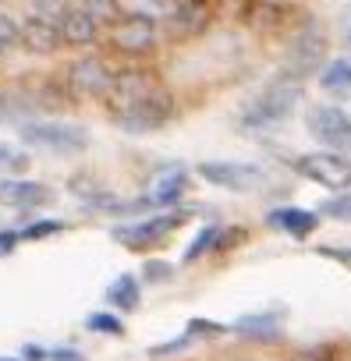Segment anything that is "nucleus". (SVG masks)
<instances>
[{"mask_svg":"<svg viewBox=\"0 0 351 361\" xmlns=\"http://www.w3.org/2000/svg\"><path fill=\"white\" fill-rule=\"evenodd\" d=\"M0 361H22V357H0Z\"/></svg>","mask_w":351,"mask_h":361,"instance_id":"38","label":"nucleus"},{"mask_svg":"<svg viewBox=\"0 0 351 361\" xmlns=\"http://www.w3.org/2000/svg\"><path fill=\"white\" fill-rule=\"evenodd\" d=\"M196 173L206 185L224 188V192H256L266 180V170L259 163H245V159H206L196 166Z\"/></svg>","mask_w":351,"mask_h":361,"instance_id":"9","label":"nucleus"},{"mask_svg":"<svg viewBox=\"0 0 351 361\" xmlns=\"http://www.w3.org/2000/svg\"><path fill=\"white\" fill-rule=\"evenodd\" d=\"M18 142L25 149H40V152H54V156H82L93 145L89 128L71 124V121H57V117H29L18 124Z\"/></svg>","mask_w":351,"mask_h":361,"instance_id":"3","label":"nucleus"},{"mask_svg":"<svg viewBox=\"0 0 351 361\" xmlns=\"http://www.w3.org/2000/svg\"><path fill=\"white\" fill-rule=\"evenodd\" d=\"M75 4H78V0H32V11H36V15H47V18H54V22H61Z\"/></svg>","mask_w":351,"mask_h":361,"instance_id":"28","label":"nucleus"},{"mask_svg":"<svg viewBox=\"0 0 351 361\" xmlns=\"http://www.w3.org/2000/svg\"><path fill=\"white\" fill-rule=\"evenodd\" d=\"M213 15H217V0H178L163 15V25L170 39H196L213 25Z\"/></svg>","mask_w":351,"mask_h":361,"instance_id":"11","label":"nucleus"},{"mask_svg":"<svg viewBox=\"0 0 351 361\" xmlns=\"http://www.w3.org/2000/svg\"><path fill=\"white\" fill-rule=\"evenodd\" d=\"M185 333H192L196 340H203V336H220V333H227V326H224V322H213V319H189Z\"/></svg>","mask_w":351,"mask_h":361,"instance_id":"31","label":"nucleus"},{"mask_svg":"<svg viewBox=\"0 0 351 361\" xmlns=\"http://www.w3.org/2000/svg\"><path fill=\"white\" fill-rule=\"evenodd\" d=\"M0 4H4V0H0Z\"/></svg>","mask_w":351,"mask_h":361,"instance_id":"39","label":"nucleus"},{"mask_svg":"<svg viewBox=\"0 0 351 361\" xmlns=\"http://www.w3.org/2000/svg\"><path fill=\"white\" fill-rule=\"evenodd\" d=\"M220 231L224 227H217V224H210V227H203L192 241H189V248L182 252V262L185 266H192V262H199L203 255H210V252H217V241H220Z\"/></svg>","mask_w":351,"mask_h":361,"instance_id":"20","label":"nucleus"},{"mask_svg":"<svg viewBox=\"0 0 351 361\" xmlns=\"http://www.w3.org/2000/svg\"><path fill=\"white\" fill-rule=\"evenodd\" d=\"M302 99H305V82H298V78L277 71V75L242 106L238 124H242L245 131H270V128L284 124V121L302 106Z\"/></svg>","mask_w":351,"mask_h":361,"instance_id":"1","label":"nucleus"},{"mask_svg":"<svg viewBox=\"0 0 351 361\" xmlns=\"http://www.w3.org/2000/svg\"><path fill=\"white\" fill-rule=\"evenodd\" d=\"M326 255H330V259H340V262L351 266V248H326Z\"/></svg>","mask_w":351,"mask_h":361,"instance_id":"37","label":"nucleus"},{"mask_svg":"<svg viewBox=\"0 0 351 361\" xmlns=\"http://www.w3.org/2000/svg\"><path fill=\"white\" fill-rule=\"evenodd\" d=\"M319 220H323L319 209H305V206H277V209L266 213V224H270L273 231L295 238V241L312 238V234L319 231Z\"/></svg>","mask_w":351,"mask_h":361,"instance_id":"14","label":"nucleus"},{"mask_svg":"<svg viewBox=\"0 0 351 361\" xmlns=\"http://www.w3.org/2000/svg\"><path fill=\"white\" fill-rule=\"evenodd\" d=\"M302 361H337V357H333V350H330V347H312V350H305V354H302Z\"/></svg>","mask_w":351,"mask_h":361,"instance_id":"36","label":"nucleus"},{"mask_svg":"<svg viewBox=\"0 0 351 361\" xmlns=\"http://www.w3.org/2000/svg\"><path fill=\"white\" fill-rule=\"evenodd\" d=\"M50 361H85V357H82L75 347H54V350H50Z\"/></svg>","mask_w":351,"mask_h":361,"instance_id":"34","label":"nucleus"},{"mask_svg":"<svg viewBox=\"0 0 351 361\" xmlns=\"http://www.w3.org/2000/svg\"><path fill=\"white\" fill-rule=\"evenodd\" d=\"M319 89L330 96H351V57H333L323 64V71L316 75Z\"/></svg>","mask_w":351,"mask_h":361,"instance_id":"19","label":"nucleus"},{"mask_svg":"<svg viewBox=\"0 0 351 361\" xmlns=\"http://www.w3.org/2000/svg\"><path fill=\"white\" fill-rule=\"evenodd\" d=\"M85 329L103 333V336H124V322H121L117 312H93V315H85Z\"/></svg>","mask_w":351,"mask_h":361,"instance_id":"23","label":"nucleus"},{"mask_svg":"<svg viewBox=\"0 0 351 361\" xmlns=\"http://www.w3.org/2000/svg\"><path fill=\"white\" fill-rule=\"evenodd\" d=\"M64 231V220H29L22 227V241H43V238H54Z\"/></svg>","mask_w":351,"mask_h":361,"instance_id":"26","label":"nucleus"},{"mask_svg":"<svg viewBox=\"0 0 351 361\" xmlns=\"http://www.w3.org/2000/svg\"><path fill=\"white\" fill-rule=\"evenodd\" d=\"M22 357H25V361H50V350H43V347H36V343H25V347H22Z\"/></svg>","mask_w":351,"mask_h":361,"instance_id":"35","label":"nucleus"},{"mask_svg":"<svg viewBox=\"0 0 351 361\" xmlns=\"http://www.w3.org/2000/svg\"><path fill=\"white\" fill-rule=\"evenodd\" d=\"M326 50H330L326 29H323L316 18H305V22L291 32V39H287V47H284L280 71L291 75V78H298V82H305V78H312V75L323 71Z\"/></svg>","mask_w":351,"mask_h":361,"instance_id":"4","label":"nucleus"},{"mask_svg":"<svg viewBox=\"0 0 351 361\" xmlns=\"http://www.w3.org/2000/svg\"><path fill=\"white\" fill-rule=\"evenodd\" d=\"M57 202V192L43 180H29V177H0V206L18 209V213H36Z\"/></svg>","mask_w":351,"mask_h":361,"instance_id":"12","label":"nucleus"},{"mask_svg":"<svg viewBox=\"0 0 351 361\" xmlns=\"http://www.w3.org/2000/svg\"><path fill=\"white\" fill-rule=\"evenodd\" d=\"M114 68L96 57V54H85V57H75L64 75H61V85L68 92V99H107L110 85H114Z\"/></svg>","mask_w":351,"mask_h":361,"instance_id":"8","label":"nucleus"},{"mask_svg":"<svg viewBox=\"0 0 351 361\" xmlns=\"http://www.w3.org/2000/svg\"><path fill=\"white\" fill-rule=\"evenodd\" d=\"M78 4H82V8H89L103 25H110V22L124 11V8H121V0H78Z\"/></svg>","mask_w":351,"mask_h":361,"instance_id":"27","label":"nucleus"},{"mask_svg":"<svg viewBox=\"0 0 351 361\" xmlns=\"http://www.w3.org/2000/svg\"><path fill=\"white\" fill-rule=\"evenodd\" d=\"M305 131L319 142V149H351V114L333 103H312L305 110Z\"/></svg>","mask_w":351,"mask_h":361,"instance_id":"10","label":"nucleus"},{"mask_svg":"<svg viewBox=\"0 0 351 361\" xmlns=\"http://www.w3.org/2000/svg\"><path fill=\"white\" fill-rule=\"evenodd\" d=\"M238 336H252V340H277L280 329H284V308H263V312H249V315H238L234 326H231Z\"/></svg>","mask_w":351,"mask_h":361,"instance_id":"17","label":"nucleus"},{"mask_svg":"<svg viewBox=\"0 0 351 361\" xmlns=\"http://www.w3.org/2000/svg\"><path fill=\"white\" fill-rule=\"evenodd\" d=\"M15 50H22V22L0 11V57H11Z\"/></svg>","mask_w":351,"mask_h":361,"instance_id":"22","label":"nucleus"},{"mask_svg":"<svg viewBox=\"0 0 351 361\" xmlns=\"http://www.w3.org/2000/svg\"><path fill=\"white\" fill-rule=\"evenodd\" d=\"M36 106L29 103V96H18V92H8V89H0V124H8V121H29Z\"/></svg>","mask_w":351,"mask_h":361,"instance_id":"21","label":"nucleus"},{"mask_svg":"<svg viewBox=\"0 0 351 361\" xmlns=\"http://www.w3.org/2000/svg\"><path fill=\"white\" fill-rule=\"evenodd\" d=\"M107 117L124 131V135H153L160 128H167L174 117H178V103H174L170 89L160 82L131 99L121 103H107Z\"/></svg>","mask_w":351,"mask_h":361,"instance_id":"2","label":"nucleus"},{"mask_svg":"<svg viewBox=\"0 0 351 361\" xmlns=\"http://www.w3.org/2000/svg\"><path fill=\"white\" fill-rule=\"evenodd\" d=\"M245 238H249V231H245V227H224V231H220V241H217V252H227V248L242 245Z\"/></svg>","mask_w":351,"mask_h":361,"instance_id":"32","label":"nucleus"},{"mask_svg":"<svg viewBox=\"0 0 351 361\" xmlns=\"http://www.w3.org/2000/svg\"><path fill=\"white\" fill-rule=\"evenodd\" d=\"M22 241V231H0V255H11Z\"/></svg>","mask_w":351,"mask_h":361,"instance_id":"33","label":"nucleus"},{"mask_svg":"<svg viewBox=\"0 0 351 361\" xmlns=\"http://www.w3.org/2000/svg\"><path fill=\"white\" fill-rule=\"evenodd\" d=\"M295 173L312 180V185L326 188V192H351V156L340 149H316V152H302L298 159H291Z\"/></svg>","mask_w":351,"mask_h":361,"instance_id":"7","label":"nucleus"},{"mask_svg":"<svg viewBox=\"0 0 351 361\" xmlns=\"http://www.w3.org/2000/svg\"><path fill=\"white\" fill-rule=\"evenodd\" d=\"M61 39H64V47H93L100 36H103V22L89 11V8H82V4H75L61 22Z\"/></svg>","mask_w":351,"mask_h":361,"instance_id":"16","label":"nucleus"},{"mask_svg":"<svg viewBox=\"0 0 351 361\" xmlns=\"http://www.w3.org/2000/svg\"><path fill=\"white\" fill-rule=\"evenodd\" d=\"M142 301V280L135 273H117L107 287V305L114 312H135Z\"/></svg>","mask_w":351,"mask_h":361,"instance_id":"18","label":"nucleus"},{"mask_svg":"<svg viewBox=\"0 0 351 361\" xmlns=\"http://www.w3.org/2000/svg\"><path fill=\"white\" fill-rule=\"evenodd\" d=\"M103 39L121 57H131V61L149 57L156 50V43H160V18L153 11H121L103 29Z\"/></svg>","mask_w":351,"mask_h":361,"instance_id":"5","label":"nucleus"},{"mask_svg":"<svg viewBox=\"0 0 351 361\" xmlns=\"http://www.w3.org/2000/svg\"><path fill=\"white\" fill-rule=\"evenodd\" d=\"M319 216L351 224V192H337V195H330L326 202H319Z\"/></svg>","mask_w":351,"mask_h":361,"instance_id":"24","label":"nucleus"},{"mask_svg":"<svg viewBox=\"0 0 351 361\" xmlns=\"http://www.w3.org/2000/svg\"><path fill=\"white\" fill-rule=\"evenodd\" d=\"M29 166V156L22 152V149H15V145H8V142H0V177H18L22 170Z\"/></svg>","mask_w":351,"mask_h":361,"instance_id":"25","label":"nucleus"},{"mask_svg":"<svg viewBox=\"0 0 351 361\" xmlns=\"http://www.w3.org/2000/svg\"><path fill=\"white\" fill-rule=\"evenodd\" d=\"M189 192V170L182 163H163L153 180H149V188H145V199L153 209H170V206H178L182 195Z\"/></svg>","mask_w":351,"mask_h":361,"instance_id":"13","label":"nucleus"},{"mask_svg":"<svg viewBox=\"0 0 351 361\" xmlns=\"http://www.w3.org/2000/svg\"><path fill=\"white\" fill-rule=\"evenodd\" d=\"M61 47H64V39H61V25L54 18L36 15V11L29 18H22V50L47 57V54H57Z\"/></svg>","mask_w":351,"mask_h":361,"instance_id":"15","label":"nucleus"},{"mask_svg":"<svg viewBox=\"0 0 351 361\" xmlns=\"http://www.w3.org/2000/svg\"><path fill=\"white\" fill-rule=\"evenodd\" d=\"M185 220H189V209H170V213H156L135 224H114L110 238L128 252H149V248H160L174 231H182Z\"/></svg>","mask_w":351,"mask_h":361,"instance_id":"6","label":"nucleus"},{"mask_svg":"<svg viewBox=\"0 0 351 361\" xmlns=\"http://www.w3.org/2000/svg\"><path fill=\"white\" fill-rule=\"evenodd\" d=\"M192 343H196V336H192V333H182V336H174V340H167V343L149 347V357H167V354H178V350H185V347H192Z\"/></svg>","mask_w":351,"mask_h":361,"instance_id":"30","label":"nucleus"},{"mask_svg":"<svg viewBox=\"0 0 351 361\" xmlns=\"http://www.w3.org/2000/svg\"><path fill=\"white\" fill-rule=\"evenodd\" d=\"M170 276H174V266L163 262V259H149V262L142 266V280H145V283H167Z\"/></svg>","mask_w":351,"mask_h":361,"instance_id":"29","label":"nucleus"}]
</instances>
